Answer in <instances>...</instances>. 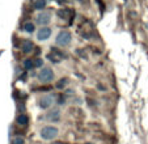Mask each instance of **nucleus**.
Listing matches in <instances>:
<instances>
[{"mask_svg": "<svg viewBox=\"0 0 148 144\" xmlns=\"http://www.w3.org/2000/svg\"><path fill=\"white\" fill-rule=\"evenodd\" d=\"M53 144H63V143H60V141H55V143H53Z\"/></svg>", "mask_w": 148, "mask_h": 144, "instance_id": "f3484780", "label": "nucleus"}, {"mask_svg": "<svg viewBox=\"0 0 148 144\" xmlns=\"http://www.w3.org/2000/svg\"><path fill=\"white\" fill-rule=\"evenodd\" d=\"M33 42L32 41H29V39H25V41L21 43V50L24 51L25 54H29V53H32V50H33Z\"/></svg>", "mask_w": 148, "mask_h": 144, "instance_id": "6e6552de", "label": "nucleus"}, {"mask_svg": "<svg viewBox=\"0 0 148 144\" xmlns=\"http://www.w3.org/2000/svg\"><path fill=\"white\" fill-rule=\"evenodd\" d=\"M51 36V29L49 28H41L38 30V33H37V38H38V41H46V39H49Z\"/></svg>", "mask_w": 148, "mask_h": 144, "instance_id": "423d86ee", "label": "nucleus"}, {"mask_svg": "<svg viewBox=\"0 0 148 144\" xmlns=\"http://www.w3.org/2000/svg\"><path fill=\"white\" fill-rule=\"evenodd\" d=\"M42 64H43L42 59H36V60H34V67H41Z\"/></svg>", "mask_w": 148, "mask_h": 144, "instance_id": "dca6fc26", "label": "nucleus"}, {"mask_svg": "<svg viewBox=\"0 0 148 144\" xmlns=\"http://www.w3.org/2000/svg\"><path fill=\"white\" fill-rule=\"evenodd\" d=\"M24 67H25L26 69H32L34 67V60H30V59H26L25 62H24Z\"/></svg>", "mask_w": 148, "mask_h": 144, "instance_id": "4468645a", "label": "nucleus"}, {"mask_svg": "<svg viewBox=\"0 0 148 144\" xmlns=\"http://www.w3.org/2000/svg\"><path fill=\"white\" fill-rule=\"evenodd\" d=\"M68 84V80L67 79H60V80L58 81V84H56V88L58 89H63L66 85Z\"/></svg>", "mask_w": 148, "mask_h": 144, "instance_id": "ddd939ff", "label": "nucleus"}, {"mask_svg": "<svg viewBox=\"0 0 148 144\" xmlns=\"http://www.w3.org/2000/svg\"><path fill=\"white\" fill-rule=\"evenodd\" d=\"M12 144H25V140L21 136H16V138L12 140Z\"/></svg>", "mask_w": 148, "mask_h": 144, "instance_id": "2eb2a0df", "label": "nucleus"}, {"mask_svg": "<svg viewBox=\"0 0 148 144\" xmlns=\"http://www.w3.org/2000/svg\"><path fill=\"white\" fill-rule=\"evenodd\" d=\"M54 101H55V98H54L53 94H46V96H42V98L39 100V106H41L42 109H47V108H50V106L53 105Z\"/></svg>", "mask_w": 148, "mask_h": 144, "instance_id": "20e7f679", "label": "nucleus"}, {"mask_svg": "<svg viewBox=\"0 0 148 144\" xmlns=\"http://www.w3.org/2000/svg\"><path fill=\"white\" fill-rule=\"evenodd\" d=\"M34 24H32V22H26L25 25H24V30L28 32V33H32V32H34Z\"/></svg>", "mask_w": 148, "mask_h": 144, "instance_id": "f8f14e48", "label": "nucleus"}, {"mask_svg": "<svg viewBox=\"0 0 148 144\" xmlns=\"http://www.w3.org/2000/svg\"><path fill=\"white\" fill-rule=\"evenodd\" d=\"M46 119H47L49 122H58L59 119H60V110L59 109H53L51 111H49L46 114Z\"/></svg>", "mask_w": 148, "mask_h": 144, "instance_id": "39448f33", "label": "nucleus"}, {"mask_svg": "<svg viewBox=\"0 0 148 144\" xmlns=\"http://www.w3.org/2000/svg\"><path fill=\"white\" fill-rule=\"evenodd\" d=\"M46 4H47V0H36L34 1V8L38 9V11H42V9L46 7Z\"/></svg>", "mask_w": 148, "mask_h": 144, "instance_id": "9b49d317", "label": "nucleus"}, {"mask_svg": "<svg viewBox=\"0 0 148 144\" xmlns=\"http://www.w3.org/2000/svg\"><path fill=\"white\" fill-rule=\"evenodd\" d=\"M38 79L41 83H50L54 79V71L50 67H43L38 73Z\"/></svg>", "mask_w": 148, "mask_h": 144, "instance_id": "7ed1b4c3", "label": "nucleus"}, {"mask_svg": "<svg viewBox=\"0 0 148 144\" xmlns=\"http://www.w3.org/2000/svg\"><path fill=\"white\" fill-rule=\"evenodd\" d=\"M16 122H17V125L25 127V126H28V123H29V118L26 114H20V115L16 118Z\"/></svg>", "mask_w": 148, "mask_h": 144, "instance_id": "1a4fd4ad", "label": "nucleus"}, {"mask_svg": "<svg viewBox=\"0 0 148 144\" xmlns=\"http://www.w3.org/2000/svg\"><path fill=\"white\" fill-rule=\"evenodd\" d=\"M49 59H50L51 62H54V63H60L62 54H58V51L56 50H53V53L49 54Z\"/></svg>", "mask_w": 148, "mask_h": 144, "instance_id": "9d476101", "label": "nucleus"}, {"mask_svg": "<svg viewBox=\"0 0 148 144\" xmlns=\"http://www.w3.org/2000/svg\"><path fill=\"white\" fill-rule=\"evenodd\" d=\"M58 135H59V130L55 126H45V127H42L41 131H39V136L43 140H53Z\"/></svg>", "mask_w": 148, "mask_h": 144, "instance_id": "f257e3e1", "label": "nucleus"}, {"mask_svg": "<svg viewBox=\"0 0 148 144\" xmlns=\"http://www.w3.org/2000/svg\"><path fill=\"white\" fill-rule=\"evenodd\" d=\"M58 1H59V3H63V1H64V0H58Z\"/></svg>", "mask_w": 148, "mask_h": 144, "instance_id": "a211bd4d", "label": "nucleus"}, {"mask_svg": "<svg viewBox=\"0 0 148 144\" xmlns=\"http://www.w3.org/2000/svg\"><path fill=\"white\" fill-rule=\"evenodd\" d=\"M50 20H51V14L49 12H42V13H39L37 16V22L41 24V25H47Z\"/></svg>", "mask_w": 148, "mask_h": 144, "instance_id": "0eeeda50", "label": "nucleus"}, {"mask_svg": "<svg viewBox=\"0 0 148 144\" xmlns=\"http://www.w3.org/2000/svg\"><path fill=\"white\" fill-rule=\"evenodd\" d=\"M71 41H72V36H71L70 32L67 30H62L60 33L56 36V45L60 47H66L68 46V45L71 43Z\"/></svg>", "mask_w": 148, "mask_h": 144, "instance_id": "f03ea898", "label": "nucleus"}]
</instances>
